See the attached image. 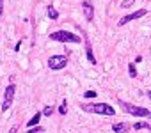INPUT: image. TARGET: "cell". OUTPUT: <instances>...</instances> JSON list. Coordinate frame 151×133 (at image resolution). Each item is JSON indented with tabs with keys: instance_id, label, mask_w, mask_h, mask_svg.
<instances>
[{
	"instance_id": "obj_1",
	"label": "cell",
	"mask_w": 151,
	"mask_h": 133,
	"mask_svg": "<svg viewBox=\"0 0 151 133\" xmlns=\"http://www.w3.org/2000/svg\"><path fill=\"white\" fill-rule=\"evenodd\" d=\"M82 110L87 114H98V115H114L116 114V110L107 103H84Z\"/></svg>"
},
{
	"instance_id": "obj_2",
	"label": "cell",
	"mask_w": 151,
	"mask_h": 133,
	"mask_svg": "<svg viewBox=\"0 0 151 133\" xmlns=\"http://www.w3.org/2000/svg\"><path fill=\"white\" fill-rule=\"evenodd\" d=\"M52 41H59V43H80V36L78 34H73L68 30H55L50 34Z\"/></svg>"
},
{
	"instance_id": "obj_3",
	"label": "cell",
	"mask_w": 151,
	"mask_h": 133,
	"mask_svg": "<svg viewBox=\"0 0 151 133\" xmlns=\"http://www.w3.org/2000/svg\"><path fill=\"white\" fill-rule=\"evenodd\" d=\"M119 105L126 114H130L133 117H147L149 112H151V110H147L144 107H137V105H132V103H126V101H119Z\"/></svg>"
},
{
	"instance_id": "obj_4",
	"label": "cell",
	"mask_w": 151,
	"mask_h": 133,
	"mask_svg": "<svg viewBox=\"0 0 151 133\" xmlns=\"http://www.w3.org/2000/svg\"><path fill=\"white\" fill-rule=\"evenodd\" d=\"M68 64V57L66 55H52L48 59V68L52 71H59V69H64Z\"/></svg>"
},
{
	"instance_id": "obj_5",
	"label": "cell",
	"mask_w": 151,
	"mask_h": 133,
	"mask_svg": "<svg viewBox=\"0 0 151 133\" xmlns=\"http://www.w3.org/2000/svg\"><path fill=\"white\" fill-rule=\"evenodd\" d=\"M14 94H16V85H14V84H9V85L6 87V92H4V101H2V112H7V110H9V107L13 105Z\"/></svg>"
},
{
	"instance_id": "obj_6",
	"label": "cell",
	"mask_w": 151,
	"mask_h": 133,
	"mask_svg": "<svg viewBox=\"0 0 151 133\" xmlns=\"http://www.w3.org/2000/svg\"><path fill=\"white\" fill-rule=\"evenodd\" d=\"M146 14H147L146 9H139V11H135V13H132V14H128V16H123V18L117 21V27H123V25H126V23H130V21H133V20H139V18H142V16H146Z\"/></svg>"
},
{
	"instance_id": "obj_7",
	"label": "cell",
	"mask_w": 151,
	"mask_h": 133,
	"mask_svg": "<svg viewBox=\"0 0 151 133\" xmlns=\"http://www.w3.org/2000/svg\"><path fill=\"white\" fill-rule=\"evenodd\" d=\"M82 9H84V16H86V20H87V21H93V20H94V6L86 0V2L82 4Z\"/></svg>"
},
{
	"instance_id": "obj_8",
	"label": "cell",
	"mask_w": 151,
	"mask_h": 133,
	"mask_svg": "<svg viewBox=\"0 0 151 133\" xmlns=\"http://www.w3.org/2000/svg\"><path fill=\"white\" fill-rule=\"evenodd\" d=\"M128 129H130V124L128 122H116L112 126V131L114 133H128Z\"/></svg>"
},
{
	"instance_id": "obj_9",
	"label": "cell",
	"mask_w": 151,
	"mask_h": 133,
	"mask_svg": "<svg viewBox=\"0 0 151 133\" xmlns=\"http://www.w3.org/2000/svg\"><path fill=\"white\" fill-rule=\"evenodd\" d=\"M86 53H87V60L94 66V64H96V59H94V55H93V46H91V43H89L87 37H86Z\"/></svg>"
},
{
	"instance_id": "obj_10",
	"label": "cell",
	"mask_w": 151,
	"mask_h": 133,
	"mask_svg": "<svg viewBox=\"0 0 151 133\" xmlns=\"http://www.w3.org/2000/svg\"><path fill=\"white\" fill-rule=\"evenodd\" d=\"M41 115H43V112H36V114L32 115V119H29V122H27V128L37 126V124H39V119H41Z\"/></svg>"
},
{
	"instance_id": "obj_11",
	"label": "cell",
	"mask_w": 151,
	"mask_h": 133,
	"mask_svg": "<svg viewBox=\"0 0 151 133\" xmlns=\"http://www.w3.org/2000/svg\"><path fill=\"white\" fill-rule=\"evenodd\" d=\"M46 14H48L50 20H57V18H59V13H57V9H55L53 6H48V7H46Z\"/></svg>"
},
{
	"instance_id": "obj_12",
	"label": "cell",
	"mask_w": 151,
	"mask_h": 133,
	"mask_svg": "<svg viewBox=\"0 0 151 133\" xmlns=\"http://www.w3.org/2000/svg\"><path fill=\"white\" fill-rule=\"evenodd\" d=\"M133 128H135V129H149L151 124H147V122H144V121H139V122L133 124Z\"/></svg>"
},
{
	"instance_id": "obj_13",
	"label": "cell",
	"mask_w": 151,
	"mask_h": 133,
	"mask_svg": "<svg viewBox=\"0 0 151 133\" xmlns=\"http://www.w3.org/2000/svg\"><path fill=\"white\" fill-rule=\"evenodd\" d=\"M128 75L132 78H137V69H135V62H130L128 64Z\"/></svg>"
},
{
	"instance_id": "obj_14",
	"label": "cell",
	"mask_w": 151,
	"mask_h": 133,
	"mask_svg": "<svg viewBox=\"0 0 151 133\" xmlns=\"http://www.w3.org/2000/svg\"><path fill=\"white\" fill-rule=\"evenodd\" d=\"M133 4H135V0H123V2H121V7H123V9H130Z\"/></svg>"
},
{
	"instance_id": "obj_15",
	"label": "cell",
	"mask_w": 151,
	"mask_h": 133,
	"mask_svg": "<svg viewBox=\"0 0 151 133\" xmlns=\"http://www.w3.org/2000/svg\"><path fill=\"white\" fill-rule=\"evenodd\" d=\"M43 131H45V129H43L41 126H36V128H34V126H32V128H27V133H43Z\"/></svg>"
},
{
	"instance_id": "obj_16",
	"label": "cell",
	"mask_w": 151,
	"mask_h": 133,
	"mask_svg": "<svg viewBox=\"0 0 151 133\" xmlns=\"http://www.w3.org/2000/svg\"><path fill=\"white\" fill-rule=\"evenodd\" d=\"M53 114V107H45V110H43V115H46V117H50Z\"/></svg>"
},
{
	"instance_id": "obj_17",
	"label": "cell",
	"mask_w": 151,
	"mask_h": 133,
	"mask_svg": "<svg viewBox=\"0 0 151 133\" xmlns=\"http://www.w3.org/2000/svg\"><path fill=\"white\" fill-rule=\"evenodd\" d=\"M66 112H68V107H66V101H64V103L59 107V114H60V115H66Z\"/></svg>"
},
{
	"instance_id": "obj_18",
	"label": "cell",
	"mask_w": 151,
	"mask_h": 133,
	"mask_svg": "<svg viewBox=\"0 0 151 133\" xmlns=\"http://www.w3.org/2000/svg\"><path fill=\"white\" fill-rule=\"evenodd\" d=\"M84 96H86L87 99H89V98H96V91H86Z\"/></svg>"
},
{
	"instance_id": "obj_19",
	"label": "cell",
	"mask_w": 151,
	"mask_h": 133,
	"mask_svg": "<svg viewBox=\"0 0 151 133\" xmlns=\"http://www.w3.org/2000/svg\"><path fill=\"white\" fill-rule=\"evenodd\" d=\"M4 14V0H0V16Z\"/></svg>"
},
{
	"instance_id": "obj_20",
	"label": "cell",
	"mask_w": 151,
	"mask_h": 133,
	"mask_svg": "<svg viewBox=\"0 0 151 133\" xmlns=\"http://www.w3.org/2000/svg\"><path fill=\"white\" fill-rule=\"evenodd\" d=\"M9 133H16V126H13V128H11V131H9Z\"/></svg>"
},
{
	"instance_id": "obj_21",
	"label": "cell",
	"mask_w": 151,
	"mask_h": 133,
	"mask_svg": "<svg viewBox=\"0 0 151 133\" xmlns=\"http://www.w3.org/2000/svg\"><path fill=\"white\" fill-rule=\"evenodd\" d=\"M146 94H147V98H151V91H147V92H146Z\"/></svg>"
},
{
	"instance_id": "obj_22",
	"label": "cell",
	"mask_w": 151,
	"mask_h": 133,
	"mask_svg": "<svg viewBox=\"0 0 151 133\" xmlns=\"http://www.w3.org/2000/svg\"><path fill=\"white\" fill-rule=\"evenodd\" d=\"M147 117H149V119H151V112H149V115H147Z\"/></svg>"
},
{
	"instance_id": "obj_23",
	"label": "cell",
	"mask_w": 151,
	"mask_h": 133,
	"mask_svg": "<svg viewBox=\"0 0 151 133\" xmlns=\"http://www.w3.org/2000/svg\"><path fill=\"white\" fill-rule=\"evenodd\" d=\"M149 133H151V128H149Z\"/></svg>"
}]
</instances>
